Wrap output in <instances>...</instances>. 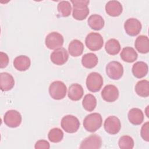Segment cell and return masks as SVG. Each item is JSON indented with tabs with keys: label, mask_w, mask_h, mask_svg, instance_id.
<instances>
[{
	"label": "cell",
	"mask_w": 149,
	"mask_h": 149,
	"mask_svg": "<svg viewBox=\"0 0 149 149\" xmlns=\"http://www.w3.org/2000/svg\"><path fill=\"white\" fill-rule=\"evenodd\" d=\"M15 86L13 77L9 73L2 72L0 73V87L3 91L10 90Z\"/></svg>",
	"instance_id": "2e32d148"
},
{
	"label": "cell",
	"mask_w": 149,
	"mask_h": 149,
	"mask_svg": "<svg viewBox=\"0 0 149 149\" xmlns=\"http://www.w3.org/2000/svg\"><path fill=\"white\" fill-rule=\"evenodd\" d=\"M89 27L94 30H101L105 24L103 17L99 15L94 14L91 15L87 20Z\"/></svg>",
	"instance_id": "603a6c76"
},
{
	"label": "cell",
	"mask_w": 149,
	"mask_h": 149,
	"mask_svg": "<svg viewBox=\"0 0 149 149\" xmlns=\"http://www.w3.org/2000/svg\"><path fill=\"white\" fill-rule=\"evenodd\" d=\"M9 57L8 55L6 53H4L3 52H0V68H4L7 66L9 63Z\"/></svg>",
	"instance_id": "836d02e7"
},
{
	"label": "cell",
	"mask_w": 149,
	"mask_h": 149,
	"mask_svg": "<svg viewBox=\"0 0 149 149\" xmlns=\"http://www.w3.org/2000/svg\"><path fill=\"white\" fill-rule=\"evenodd\" d=\"M137 51L141 54H147L149 51V40L147 36L141 35L137 37L134 42Z\"/></svg>",
	"instance_id": "44dd1931"
},
{
	"label": "cell",
	"mask_w": 149,
	"mask_h": 149,
	"mask_svg": "<svg viewBox=\"0 0 149 149\" xmlns=\"http://www.w3.org/2000/svg\"><path fill=\"white\" fill-rule=\"evenodd\" d=\"M103 78L102 76L97 72H91L87 77L86 86L91 92L99 91L103 85Z\"/></svg>",
	"instance_id": "5b68a950"
},
{
	"label": "cell",
	"mask_w": 149,
	"mask_h": 149,
	"mask_svg": "<svg viewBox=\"0 0 149 149\" xmlns=\"http://www.w3.org/2000/svg\"><path fill=\"white\" fill-rule=\"evenodd\" d=\"M34 148L36 149H49L50 148V145L47 140H39L36 143Z\"/></svg>",
	"instance_id": "d6a6232c"
},
{
	"label": "cell",
	"mask_w": 149,
	"mask_h": 149,
	"mask_svg": "<svg viewBox=\"0 0 149 149\" xmlns=\"http://www.w3.org/2000/svg\"><path fill=\"white\" fill-rule=\"evenodd\" d=\"M83 44L79 40H73L69 44L68 51L70 55L73 57L80 56L83 52Z\"/></svg>",
	"instance_id": "7402d4cb"
},
{
	"label": "cell",
	"mask_w": 149,
	"mask_h": 149,
	"mask_svg": "<svg viewBox=\"0 0 149 149\" xmlns=\"http://www.w3.org/2000/svg\"><path fill=\"white\" fill-rule=\"evenodd\" d=\"M98 59L97 55L93 53H87L84 54L81 58L82 65L87 69L94 68L98 63Z\"/></svg>",
	"instance_id": "d4e9b609"
},
{
	"label": "cell",
	"mask_w": 149,
	"mask_h": 149,
	"mask_svg": "<svg viewBox=\"0 0 149 149\" xmlns=\"http://www.w3.org/2000/svg\"><path fill=\"white\" fill-rule=\"evenodd\" d=\"M102 123L101 115L98 113H92L87 115L83 120V127L90 132H94L99 129Z\"/></svg>",
	"instance_id": "7a4b0ae2"
},
{
	"label": "cell",
	"mask_w": 149,
	"mask_h": 149,
	"mask_svg": "<svg viewBox=\"0 0 149 149\" xmlns=\"http://www.w3.org/2000/svg\"><path fill=\"white\" fill-rule=\"evenodd\" d=\"M84 94V90L82 86L78 83L71 84L68 90V97L72 101L80 100Z\"/></svg>",
	"instance_id": "ffe728a7"
},
{
	"label": "cell",
	"mask_w": 149,
	"mask_h": 149,
	"mask_svg": "<svg viewBox=\"0 0 149 149\" xmlns=\"http://www.w3.org/2000/svg\"><path fill=\"white\" fill-rule=\"evenodd\" d=\"M118 144L121 149H132L134 147V140L130 136L124 135L120 137Z\"/></svg>",
	"instance_id": "4dcf8cb0"
},
{
	"label": "cell",
	"mask_w": 149,
	"mask_h": 149,
	"mask_svg": "<svg viewBox=\"0 0 149 149\" xmlns=\"http://www.w3.org/2000/svg\"><path fill=\"white\" fill-rule=\"evenodd\" d=\"M69 54L64 48H60L54 50L50 55V59L56 65H63L68 60Z\"/></svg>",
	"instance_id": "4fadbf2b"
},
{
	"label": "cell",
	"mask_w": 149,
	"mask_h": 149,
	"mask_svg": "<svg viewBox=\"0 0 149 149\" xmlns=\"http://www.w3.org/2000/svg\"><path fill=\"white\" fill-rule=\"evenodd\" d=\"M119 94V93L118 88L112 84L105 86L101 91L102 99L108 102L115 101L118 98Z\"/></svg>",
	"instance_id": "7c38bea8"
},
{
	"label": "cell",
	"mask_w": 149,
	"mask_h": 149,
	"mask_svg": "<svg viewBox=\"0 0 149 149\" xmlns=\"http://www.w3.org/2000/svg\"><path fill=\"white\" fill-rule=\"evenodd\" d=\"M121 59L126 62L132 63L134 62L138 57L135 49L130 47H126L123 48L120 54Z\"/></svg>",
	"instance_id": "cb8c5ba5"
},
{
	"label": "cell",
	"mask_w": 149,
	"mask_h": 149,
	"mask_svg": "<svg viewBox=\"0 0 149 149\" xmlns=\"http://www.w3.org/2000/svg\"><path fill=\"white\" fill-rule=\"evenodd\" d=\"M57 9L60 16L65 17H68L70 15L72 6L69 1H62L58 4Z\"/></svg>",
	"instance_id": "f1b7e54d"
},
{
	"label": "cell",
	"mask_w": 149,
	"mask_h": 149,
	"mask_svg": "<svg viewBox=\"0 0 149 149\" xmlns=\"http://www.w3.org/2000/svg\"><path fill=\"white\" fill-rule=\"evenodd\" d=\"M105 130L110 134L118 133L121 129V123L119 119L115 116L108 117L104 124Z\"/></svg>",
	"instance_id": "30bf717a"
},
{
	"label": "cell",
	"mask_w": 149,
	"mask_h": 149,
	"mask_svg": "<svg viewBox=\"0 0 149 149\" xmlns=\"http://www.w3.org/2000/svg\"><path fill=\"white\" fill-rule=\"evenodd\" d=\"M73 5V17L77 20H83L85 19L89 14V8L88 5L89 1L74 0L71 1Z\"/></svg>",
	"instance_id": "6da1fadb"
},
{
	"label": "cell",
	"mask_w": 149,
	"mask_h": 149,
	"mask_svg": "<svg viewBox=\"0 0 149 149\" xmlns=\"http://www.w3.org/2000/svg\"><path fill=\"white\" fill-rule=\"evenodd\" d=\"M13 66L19 71H26L31 65L30 59L26 55H19L16 57L13 61Z\"/></svg>",
	"instance_id": "e0dca14e"
},
{
	"label": "cell",
	"mask_w": 149,
	"mask_h": 149,
	"mask_svg": "<svg viewBox=\"0 0 149 149\" xmlns=\"http://www.w3.org/2000/svg\"><path fill=\"white\" fill-rule=\"evenodd\" d=\"M102 145L101 138L97 134H91L85 138L81 143L80 148H100Z\"/></svg>",
	"instance_id": "5bb4252c"
},
{
	"label": "cell",
	"mask_w": 149,
	"mask_h": 149,
	"mask_svg": "<svg viewBox=\"0 0 149 149\" xmlns=\"http://www.w3.org/2000/svg\"><path fill=\"white\" fill-rule=\"evenodd\" d=\"M140 134L142 139L146 141H149V122H147L144 124L143 125Z\"/></svg>",
	"instance_id": "1f68e13d"
},
{
	"label": "cell",
	"mask_w": 149,
	"mask_h": 149,
	"mask_svg": "<svg viewBox=\"0 0 149 149\" xmlns=\"http://www.w3.org/2000/svg\"><path fill=\"white\" fill-rule=\"evenodd\" d=\"M107 76L113 80H119L123 74V67L118 61H112L107 64L105 68Z\"/></svg>",
	"instance_id": "ba28073f"
},
{
	"label": "cell",
	"mask_w": 149,
	"mask_h": 149,
	"mask_svg": "<svg viewBox=\"0 0 149 149\" xmlns=\"http://www.w3.org/2000/svg\"><path fill=\"white\" fill-rule=\"evenodd\" d=\"M3 122L8 127L12 128L17 127L22 123V115L16 110H9L5 113Z\"/></svg>",
	"instance_id": "9c48e42d"
},
{
	"label": "cell",
	"mask_w": 149,
	"mask_h": 149,
	"mask_svg": "<svg viewBox=\"0 0 149 149\" xmlns=\"http://www.w3.org/2000/svg\"><path fill=\"white\" fill-rule=\"evenodd\" d=\"M142 28L141 22L136 18H129L124 24L126 33L130 36H136L139 34Z\"/></svg>",
	"instance_id": "8fae6325"
},
{
	"label": "cell",
	"mask_w": 149,
	"mask_h": 149,
	"mask_svg": "<svg viewBox=\"0 0 149 149\" xmlns=\"http://www.w3.org/2000/svg\"><path fill=\"white\" fill-rule=\"evenodd\" d=\"M127 116L129 122L134 125H139L144 120L143 112L137 108H133L129 110Z\"/></svg>",
	"instance_id": "d6986e66"
},
{
	"label": "cell",
	"mask_w": 149,
	"mask_h": 149,
	"mask_svg": "<svg viewBox=\"0 0 149 149\" xmlns=\"http://www.w3.org/2000/svg\"><path fill=\"white\" fill-rule=\"evenodd\" d=\"M64 42V39L62 34L53 31L49 33L45 40V44L46 47L50 49H56L62 48Z\"/></svg>",
	"instance_id": "52a82bcc"
},
{
	"label": "cell",
	"mask_w": 149,
	"mask_h": 149,
	"mask_svg": "<svg viewBox=\"0 0 149 149\" xmlns=\"http://www.w3.org/2000/svg\"><path fill=\"white\" fill-rule=\"evenodd\" d=\"M148 68L146 63L139 61L136 62L132 66V71L133 76L138 79H141L146 76L148 73Z\"/></svg>",
	"instance_id": "ac0fdd59"
},
{
	"label": "cell",
	"mask_w": 149,
	"mask_h": 149,
	"mask_svg": "<svg viewBox=\"0 0 149 149\" xmlns=\"http://www.w3.org/2000/svg\"><path fill=\"white\" fill-rule=\"evenodd\" d=\"M48 138L52 143H59L63 138V132L59 128H53L49 130L48 134Z\"/></svg>",
	"instance_id": "f546056e"
},
{
	"label": "cell",
	"mask_w": 149,
	"mask_h": 149,
	"mask_svg": "<svg viewBox=\"0 0 149 149\" xmlns=\"http://www.w3.org/2000/svg\"><path fill=\"white\" fill-rule=\"evenodd\" d=\"M105 49L108 54L115 55L120 51V45L119 41L116 39L111 38L106 42Z\"/></svg>",
	"instance_id": "484cf974"
},
{
	"label": "cell",
	"mask_w": 149,
	"mask_h": 149,
	"mask_svg": "<svg viewBox=\"0 0 149 149\" xmlns=\"http://www.w3.org/2000/svg\"><path fill=\"white\" fill-rule=\"evenodd\" d=\"M85 43L87 47L91 51H98L103 46L104 40L98 33L91 32L86 37Z\"/></svg>",
	"instance_id": "277c9868"
},
{
	"label": "cell",
	"mask_w": 149,
	"mask_h": 149,
	"mask_svg": "<svg viewBox=\"0 0 149 149\" xmlns=\"http://www.w3.org/2000/svg\"><path fill=\"white\" fill-rule=\"evenodd\" d=\"M136 94L141 97L149 96V81L147 80H142L138 81L135 86Z\"/></svg>",
	"instance_id": "4316f807"
},
{
	"label": "cell",
	"mask_w": 149,
	"mask_h": 149,
	"mask_svg": "<svg viewBox=\"0 0 149 149\" xmlns=\"http://www.w3.org/2000/svg\"><path fill=\"white\" fill-rule=\"evenodd\" d=\"M82 105L85 110L88 112L93 111L97 106L96 98L91 94H86L83 99Z\"/></svg>",
	"instance_id": "83f0119b"
},
{
	"label": "cell",
	"mask_w": 149,
	"mask_h": 149,
	"mask_svg": "<svg viewBox=\"0 0 149 149\" xmlns=\"http://www.w3.org/2000/svg\"><path fill=\"white\" fill-rule=\"evenodd\" d=\"M61 125L66 132L73 133L78 130L80 123L78 118L76 116L72 115H67L62 118Z\"/></svg>",
	"instance_id": "8992f818"
},
{
	"label": "cell",
	"mask_w": 149,
	"mask_h": 149,
	"mask_svg": "<svg viewBox=\"0 0 149 149\" xmlns=\"http://www.w3.org/2000/svg\"><path fill=\"white\" fill-rule=\"evenodd\" d=\"M67 88L65 84L61 81H54L49 87V94L52 98L60 100L65 98L66 94Z\"/></svg>",
	"instance_id": "3957f363"
},
{
	"label": "cell",
	"mask_w": 149,
	"mask_h": 149,
	"mask_svg": "<svg viewBox=\"0 0 149 149\" xmlns=\"http://www.w3.org/2000/svg\"><path fill=\"white\" fill-rule=\"evenodd\" d=\"M105 11L112 17H118L122 13L123 7L118 1H109L105 5Z\"/></svg>",
	"instance_id": "9a60e30c"
}]
</instances>
